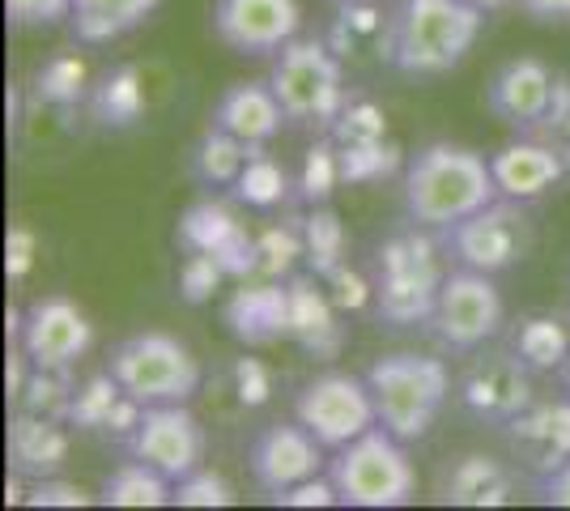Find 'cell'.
Instances as JSON below:
<instances>
[{
	"label": "cell",
	"mask_w": 570,
	"mask_h": 511,
	"mask_svg": "<svg viewBox=\"0 0 570 511\" xmlns=\"http://www.w3.org/2000/svg\"><path fill=\"white\" fill-rule=\"evenodd\" d=\"M485 13L469 0H392L380 26V56L404 77H443L469 60Z\"/></svg>",
	"instance_id": "1"
},
{
	"label": "cell",
	"mask_w": 570,
	"mask_h": 511,
	"mask_svg": "<svg viewBox=\"0 0 570 511\" xmlns=\"http://www.w3.org/2000/svg\"><path fill=\"white\" fill-rule=\"evenodd\" d=\"M404 214L417 230H443L499 200L490 154L460 141H426L404 163Z\"/></svg>",
	"instance_id": "2"
},
{
	"label": "cell",
	"mask_w": 570,
	"mask_h": 511,
	"mask_svg": "<svg viewBox=\"0 0 570 511\" xmlns=\"http://www.w3.org/2000/svg\"><path fill=\"white\" fill-rule=\"evenodd\" d=\"M366 389H371L383 431H392L401 443H417L426 439L439 410L452 396V371L443 358L401 350L366 366Z\"/></svg>",
	"instance_id": "3"
},
{
	"label": "cell",
	"mask_w": 570,
	"mask_h": 511,
	"mask_svg": "<svg viewBox=\"0 0 570 511\" xmlns=\"http://www.w3.org/2000/svg\"><path fill=\"white\" fill-rule=\"evenodd\" d=\"M268 86L282 102L285 128H298V132H333L341 111H345V73H341V60L333 56L328 43L320 39H289L273 65H268Z\"/></svg>",
	"instance_id": "4"
},
{
	"label": "cell",
	"mask_w": 570,
	"mask_h": 511,
	"mask_svg": "<svg viewBox=\"0 0 570 511\" xmlns=\"http://www.w3.org/2000/svg\"><path fill=\"white\" fill-rule=\"evenodd\" d=\"M409 443L383 431V426H371L366 435H357L354 443L328 452V482L336 490V503L341 508H404L413 503L417 494V473H413V461L404 452Z\"/></svg>",
	"instance_id": "5"
},
{
	"label": "cell",
	"mask_w": 570,
	"mask_h": 511,
	"mask_svg": "<svg viewBox=\"0 0 570 511\" xmlns=\"http://www.w3.org/2000/svg\"><path fill=\"white\" fill-rule=\"evenodd\" d=\"M107 371L137 405H175L200 392V363L188 345L170 333L145 328L111 345Z\"/></svg>",
	"instance_id": "6"
},
{
	"label": "cell",
	"mask_w": 570,
	"mask_h": 511,
	"mask_svg": "<svg viewBox=\"0 0 570 511\" xmlns=\"http://www.w3.org/2000/svg\"><path fill=\"white\" fill-rule=\"evenodd\" d=\"M434 239H439L443 256L452 265L499 277V273L528 261V252L537 244V226L528 218V200L499 196V200L481 205L469 218L434 230Z\"/></svg>",
	"instance_id": "7"
},
{
	"label": "cell",
	"mask_w": 570,
	"mask_h": 511,
	"mask_svg": "<svg viewBox=\"0 0 570 511\" xmlns=\"http://www.w3.org/2000/svg\"><path fill=\"white\" fill-rule=\"evenodd\" d=\"M430 333L443 350L452 354H473L485 350V341H494L507 324V307H502V294L494 286L490 273H476V268L452 265L443 286L434 294V307H430Z\"/></svg>",
	"instance_id": "8"
},
{
	"label": "cell",
	"mask_w": 570,
	"mask_h": 511,
	"mask_svg": "<svg viewBox=\"0 0 570 511\" xmlns=\"http://www.w3.org/2000/svg\"><path fill=\"white\" fill-rule=\"evenodd\" d=\"M294 417L320 439L328 452L354 443L371 426H380L375 401L366 389V375H345V371H324L294 392Z\"/></svg>",
	"instance_id": "9"
},
{
	"label": "cell",
	"mask_w": 570,
	"mask_h": 511,
	"mask_svg": "<svg viewBox=\"0 0 570 511\" xmlns=\"http://www.w3.org/2000/svg\"><path fill=\"white\" fill-rule=\"evenodd\" d=\"M328 469V448L311 435L298 417L289 422H268L247 443V473L268 503H282L294 487L320 478Z\"/></svg>",
	"instance_id": "10"
},
{
	"label": "cell",
	"mask_w": 570,
	"mask_h": 511,
	"mask_svg": "<svg viewBox=\"0 0 570 511\" xmlns=\"http://www.w3.org/2000/svg\"><path fill=\"white\" fill-rule=\"evenodd\" d=\"M13 333H18V350H22L26 366L69 371L90 350L95 324L65 294H39L26 303L22 316H13Z\"/></svg>",
	"instance_id": "11"
},
{
	"label": "cell",
	"mask_w": 570,
	"mask_h": 511,
	"mask_svg": "<svg viewBox=\"0 0 570 511\" xmlns=\"http://www.w3.org/2000/svg\"><path fill=\"white\" fill-rule=\"evenodd\" d=\"M558 90L562 86L541 56H511L485 81V111L515 137H546Z\"/></svg>",
	"instance_id": "12"
},
{
	"label": "cell",
	"mask_w": 570,
	"mask_h": 511,
	"mask_svg": "<svg viewBox=\"0 0 570 511\" xmlns=\"http://www.w3.org/2000/svg\"><path fill=\"white\" fill-rule=\"evenodd\" d=\"M439 239L422 235H396L380 247V307L396 324L426 320L434 307V294L443 286L448 273L434 265Z\"/></svg>",
	"instance_id": "13"
},
{
	"label": "cell",
	"mask_w": 570,
	"mask_h": 511,
	"mask_svg": "<svg viewBox=\"0 0 570 511\" xmlns=\"http://www.w3.org/2000/svg\"><path fill=\"white\" fill-rule=\"evenodd\" d=\"M532 366L523 363L511 345L476 354L464 366V375L455 380V401L464 405V414H473L485 426H507L515 414H523L537 396H532Z\"/></svg>",
	"instance_id": "14"
},
{
	"label": "cell",
	"mask_w": 570,
	"mask_h": 511,
	"mask_svg": "<svg viewBox=\"0 0 570 511\" xmlns=\"http://www.w3.org/2000/svg\"><path fill=\"white\" fill-rule=\"evenodd\" d=\"M128 456H141L154 469H163L170 482L188 478L191 469L205 464V426L196 422L188 401L175 405H145L132 435L124 439Z\"/></svg>",
	"instance_id": "15"
},
{
	"label": "cell",
	"mask_w": 570,
	"mask_h": 511,
	"mask_svg": "<svg viewBox=\"0 0 570 511\" xmlns=\"http://www.w3.org/2000/svg\"><path fill=\"white\" fill-rule=\"evenodd\" d=\"M217 43L235 56H277L303 35V4L298 0H214L209 9Z\"/></svg>",
	"instance_id": "16"
},
{
	"label": "cell",
	"mask_w": 570,
	"mask_h": 511,
	"mask_svg": "<svg viewBox=\"0 0 570 511\" xmlns=\"http://www.w3.org/2000/svg\"><path fill=\"white\" fill-rule=\"evenodd\" d=\"M507 448L528 478H546L558 464L570 461V396L532 401L523 414H515L507 426Z\"/></svg>",
	"instance_id": "17"
},
{
	"label": "cell",
	"mask_w": 570,
	"mask_h": 511,
	"mask_svg": "<svg viewBox=\"0 0 570 511\" xmlns=\"http://www.w3.org/2000/svg\"><path fill=\"white\" fill-rule=\"evenodd\" d=\"M490 170H494L499 196L532 205L537 196L558 188L570 167L567 158H562V149L546 141V137H515V141H507V146L490 154Z\"/></svg>",
	"instance_id": "18"
},
{
	"label": "cell",
	"mask_w": 570,
	"mask_h": 511,
	"mask_svg": "<svg viewBox=\"0 0 570 511\" xmlns=\"http://www.w3.org/2000/svg\"><path fill=\"white\" fill-rule=\"evenodd\" d=\"M434 499L448 508H507L515 499V469L485 452H460L439 469Z\"/></svg>",
	"instance_id": "19"
},
{
	"label": "cell",
	"mask_w": 570,
	"mask_h": 511,
	"mask_svg": "<svg viewBox=\"0 0 570 511\" xmlns=\"http://www.w3.org/2000/svg\"><path fill=\"white\" fill-rule=\"evenodd\" d=\"M209 124L238 137L243 146L261 149L285 128V111L277 95H273V86H268V77L264 81H235V86H226L217 95Z\"/></svg>",
	"instance_id": "20"
},
{
	"label": "cell",
	"mask_w": 570,
	"mask_h": 511,
	"mask_svg": "<svg viewBox=\"0 0 570 511\" xmlns=\"http://www.w3.org/2000/svg\"><path fill=\"white\" fill-rule=\"evenodd\" d=\"M69 461V431H65V417H43V414H26L13 410L9 417V469L18 478L30 482H43L56 478Z\"/></svg>",
	"instance_id": "21"
},
{
	"label": "cell",
	"mask_w": 570,
	"mask_h": 511,
	"mask_svg": "<svg viewBox=\"0 0 570 511\" xmlns=\"http://www.w3.org/2000/svg\"><path fill=\"white\" fill-rule=\"evenodd\" d=\"M141 410L145 405H137L128 392L119 389L116 375L102 371V375H90L81 389L72 392L69 426H77V431H111V435L128 439Z\"/></svg>",
	"instance_id": "22"
},
{
	"label": "cell",
	"mask_w": 570,
	"mask_h": 511,
	"mask_svg": "<svg viewBox=\"0 0 570 511\" xmlns=\"http://www.w3.org/2000/svg\"><path fill=\"white\" fill-rule=\"evenodd\" d=\"M163 0H72L69 26L77 43H116L145 18H154Z\"/></svg>",
	"instance_id": "23"
},
{
	"label": "cell",
	"mask_w": 570,
	"mask_h": 511,
	"mask_svg": "<svg viewBox=\"0 0 570 511\" xmlns=\"http://www.w3.org/2000/svg\"><path fill=\"white\" fill-rule=\"evenodd\" d=\"M98 503H107V508H167V503H175V482L141 456H128L102 478Z\"/></svg>",
	"instance_id": "24"
},
{
	"label": "cell",
	"mask_w": 570,
	"mask_h": 511,
	"mask_svg": "<svg viewBox=\"0 0 570 511\" xmlns=\"http://www.w3.org/2000/svg\"><path fill=\"white\" fill-rule=\"evenodd\" d=\"M507 345L541 375V371H558V366L567 363L570 328L558 316H549V312H528V316H520L511 324Z\"/></svg>",
	"instance_id": "25"
},
{
	"label": "cell",
	"mask_w": 570,
	"mask_h": 511,
	"mask_svg": "<svg viewBox=\"0 0 570 511\" xmlns=\"http://www.w3.org/2000/svg\"><path fill=\"white\" fill-rule=\"evenodd\" d=\"M252 154H256L252 146H243L238 137H230V132H222V128L209 124L205 137L191 149V170L209 188H230V184H238V175H243Z\"/></svg>",
	"instance_id": "26"
},
{
	"label": "cell",
	"mask_w": 570,
	"mask_h": 511,
	"mask_svg": "<svg viewBox=\"0 0 570 511\" xmlns=\"http://www.w3.org/2000/svg\"><path fill=\"white\" fill-rule=\"evenodd\" d=\"M90 111L98 124H111V128H128L145 111V90L141 73L132 65H119L102 77L98 86H90Z\"/></svg>",
	"instance_id": "27"
},
{
	"label": "cell",
	"mask_w": 570,
	"mask_h": 511,
	"mask_svg": "<svg viewBox=\"0 0 570 511\" xmlns=\"http://www.w3.org/2000/svg\"><path fill=\"white\" fill-rule=\"evenodd\" d=\"M35 81H39V98L43 102H81V98H90V90H86V65L72 60V56L48 60Z\"/></svg>",
	"instance_id": "28"
},
{
	"label": "cell",
	"mask_w": 570,
	"mask_h": 511,
	"mask_svg": "<svg viewBox=\"0 0 570 511\" xmlns=\"http://www.w3.org/2000/svg\"><path fill=\"white\" fill-rule=\"evenodd\" d=\"M175 503L179 508H230L235 503V490H230L226 478H217V473H209L200 464V469H191L188 478L175 482Z\"/></svg>",
	"instance_id": "29"
},
{
	"label": "cell",
	"mask_w": 570,
	"mask_h": 511,
	"mask_svg": "<svg viewBox=\"0 0 570 511\" xmlns=\"http://www.w3.org/2000/svg\"><path fill=\"white\" fill-rule=\"evenodd\" d=\"M238 196L243 200H252V205H273V200H282L285 193V175L268 158H261V154H252L247 158V167H243V175H238Z\"/></svg>",
	"instance_id": "30"
},
{
	"label": "cell",
	"mask_w": 570,
	"mask_h": 511,
	"mask_svg": "<svg viewBox=\"0 0 570 511\" xmlns=\"http://www.w3.org/2000/svg\"><path fill=\"white\" fill-rule=\"evenodd\" d=\"M72 0H4V18L18 30H43V26L69 22Z\"/></svg>",
	"instance_id": "31"
},
{
	"label": "cell",
	"mask_w": 570,
	"mask_h": 511,
	"mask_svg": "<svg viewBox=\"0 0 570 511\" xmlns=\"http://www.w3.org/2000/svg\"><path fill=\"white\" fill-rule=\"evenodd\" d=\"M30 508H48V503H60V508H81V503H90L86 499V490L72 487V482H60V473L56 478H43V482H35L30 490V499H26Z\"/></svg>",
	"instance_id": "32"
},
{
	"label": "cell",
	"mask_w": 570,
	"mask_h": 511,
	"mask_svg": "<svg viewBox=\"0 0 570 511\" xmlns=\"http://www.w3.org/2000/svg\"><path fill=\"white\" fill-rule=\"evenodd\" d=\"M528 487L537 494V503H546V508H570V461L558 464L546 478H528Z\"/></svg>",
	"instance_id": "33"
},
{
	"label": "cell",
	"mask_w": 570,
	"mask_h": 511,
	"mask_svg": "<svg viewBox=\"0 0 570 511\" xmlns=\"http://www.w3.org/2000/svg\"><path fill=\"white\" fill-rule=\"evenodd\" d=\"M520 9L537 26H567L570 22V0H520Z\"/></svg>",
	"instance_id": "34"
},
{
	"label": "cell",
	"mask_w": 570,
	"mask_h": 511,
	"mask_svg": "<svg viewBox=\"0 0 570 511\" xmlns=\"http://www.w3.org/2000/svg\"><path fill=\"white\" fill-rule=\"evenodd\" d=\"M469 4H476L481 13H499V9H511V4H520V0H469Z\"/></svg>",
	"instance_id": "35"
},
{
	"label": "cell",
	"mask_w": 570,
	"mask_h": 511,
	"mask_svg": "<svg viewBox=\"0 0 570 511\" xmlns=\"http://www.w3.org/2000/svg\"><path fill=\"white\" fill-rule=\"evenodd\" d=\"M328 4H336L341 13H354V9H371L375 0H328Z\"/></svg>",
	"instance_id": "36"
},
{
	"label": "cell",
	"mask_w": 570,
	"mask_h": 511,
	"mask_svg": "<svg viewBox=\"0 0 570 511\" xmlns=\"http://www.w3.org/2000/svg\"><path fill=\"white\" fill-rule=\"evenodd\" d=\"M558 384H562V392L570 396V354H567V363L558 366Z\"/></svg>",
	"instance_id": "37"
},
{
	"label": "cell",
	"mask_w": 570,
	"mask_h": 511,
	"mask_svg": "<svg viewBox=\"0 0 570 511\" xmlns=\"http://www.w3.org/2000/svg\"><path fill=\"white\" fill-rule=\"evenodd\" d=\"M567 294H570V286H567Z\"/></svg>",
	"instance_id": "38"
}]
</instances>
